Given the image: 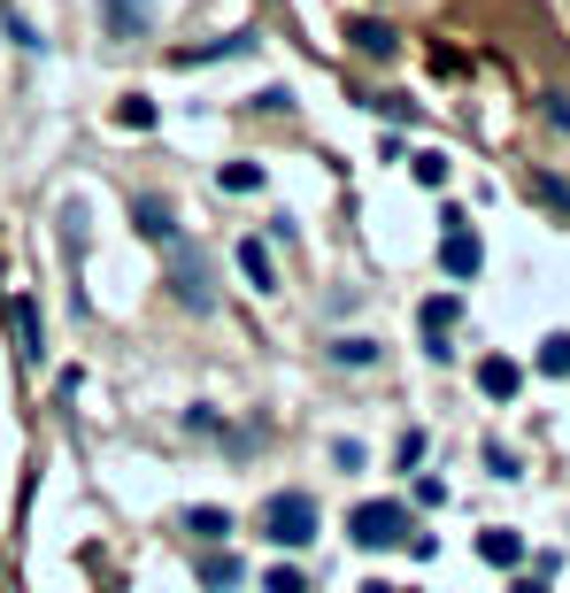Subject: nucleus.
<instances>
[{
  "label": "nucleus",
  "instance_id": "obj_16",
  "mask_svg": "<svg viewBox=\"0 0 570 593\" xmlns=\"http://www.w3.org/2000/svg\"><path fill=\"white\" fill-rule=\"evenodd\" d=\"M216 185H224V193H263V162H224Z\"/></svg>",
  "mask_w": 570,
  "mask_h": 593
},
{
  "label": "nucleus",
  "instance_id": "obj_13",
  "mask_svg": "<svg viewBox=\"0 0 570 593\" xmlns=\"http://www.w3.org/2000/svg\"><path fill=\"white\" fill-rule=\"evenodd\" d=\"M240 579H247V571H240V555H201V586H208V593H232Z\"/></svg>",
  "mask_w": 570,
  "mask_h": 593
},
{
  "label": "nucleus",
  "instance_id": "obj_3",
  "mask_svg": "<svg viewBox=\"0 0 570 593\" xmlns=\"http://www.w3.org/2000/svg\"><path fill=\"white\" fill-rule=\"evenodd\" d=\"M478 263H486L478 232H470V224H447V239H439V270H447L455 286H470V278H478Z\"/></svg>",
  "mask_w": 570,
  "mask_h": 593
},
{
  "label": "nucleus",
  "instance_id": "obj_8",
  "mask_svg": "<svg viewBox=\"0 0 570 593\" xmlns=\"http://www.w3.org/2000/svg\"><path fill=\"white\" fill-rule=\"evenodd\" d=\"M132 224H140V239H162V247L177 239V216H170V201H154V193L132 201Z\"/></svg>",
  "mask_w": 570,
  "mask_h": 593
},
{
  "label": "nucleus",
  "instance_id": "obj_18",
  "mask_svg": "<svg viewBox=\"0 0 570 593\" xmlns=\"http://www.w3.org/2000/svg\"><path fill=\"white\" fill-rule=\"evenodd\" d=\"M332 362H339V370H370V362H378V339H339Z\"/></svg>",
  "mask_w": 570,
  "mask_h": 593
},
{
  "label": "nucleus",
  "instance_id": "obj_21",
  "mask_svg": "<svg viewBox=\"0 0 570 593\" xmlns=\"http://www.w3.org/2000/svg\"><path fill=\"white\" fill-rule=\"evenodd\" d=\"M0 39H16V47H23V54H39V47H47V39H39V31H31V23H23V16H0Z\"/></svg>",
  "mask_w": 570,
  "mask_h": 593
},
{
  "label": "nucleus",
  "instance_id": "obj_22",
  "mask_svg": "<svg viewBox=\"0 0 570 593\" xmlns=\"http://www.w3.org/2000/svg\"><path fill=\"white\" fill-rule=\"evenodd\" d=\"M263 593H308V579H301V571H271V579H263Z\"/></svg>",
  "mask_w": 570,
  "mask_h": 593
},
{
  "label": "nucleus",
  "instance_id": "obj_1",
  "mask_svg": "<svg viewBox=\"0 0 570 593\" xmlns=\"http://www.w3.org/2000/svg\"><path fill=\"white\" fill-rule=\"evenodd\" d=\"M316 532H324L316 493L285 485V493H271V501H263V540H271V548H316Z\"/></svg>",
  "mask_w": 570,
  "mask_h": 593
},
{
  "label": "nucleus",
  "instance_id": "obj_20",
  "mask_svg": "<svg viewBox=\"0 0 570 593\" xmlns=\"http://www.w3.org/2000/svg\"><path fill=\"white\" fill-rule=\"evenodd\" d=\"M409 170H417V185H447V170H455V162H447L439 147H425L417 162H409Z\"/></svg>",
  "mask_w": 570,
  "mask_h": 593
},
{
  "label": "nucleus",
  "instance_id": "obj_6",
  "mask_svg": "<svg viewBox=\"0 0 570 593\" xmlns=\"http://www.w3.org/2000/svg\"><path fill=\"white\" fill-rule=\"evenodd\" d=\"M170 286H177V300H185V308H216V286H208V263H201V255H177Z\"/></svg>",
  "mask_w": 570,
  "mask_h": 593
},
{
  "label": "nucleus",
  "instance_id": "obj_19",
  "mask_svg": "<svg viewBox=\"0 0 570 593\" xmlns=\"http://www.w3.org/2000/svg\"><path fill=\"white\" fill-rule=\"evenodd\" d=\"M116 124H124V132H146V124H154V101H146V93L116 101Z\"/></svg>",
  "mask_w": 570,
  "mask_h": 593
},
{
  "label": "nucleus",
  "instance_id": "obj_7",
  "mask_svg": "<svg viewBox=\"0 0 570 593\" xmlns=\"http://www.w3.org/2000/svg\"><path fill=\"white\" fill-rule=\"evenodd\" d=\"M255 47V31H224V39H208V47H177L170 62L177 70H201V62H232V54H247Z\"/></svg>",
  "mask_w": 570,
  "mask_h": 593
},
{
  "label": "nucleus",
  "instance_id": "obj_4",
  "mask_svg": "<svg viewBox=\"0 0 570 593\" xmlns=\"http://www.w3.org/2000/svg\"><path fill=\"white\" fill-rule=\"evenodd\" d=\"M455 316H462V300H455V294H431L425 300V355H431V362H447V355H455V347H447Z\"/></svg>",
  "mask_w": 570,
  "mask_h": 593
},
{
  "label": "nucleus",
  "instance_id": "obj_17",
  "mask_svg": "<svg viewBox=\"0 0 570 593\" xmlns=\"http://www.w3.org/2000/svg\"><path fill=\"white\" fill-rule=\"evenodd\" d=\"M540 370H548V378H570V331H548V339H540Z\"/></svg>",
  "mask_w": 570,
  "mask_h": 593
},
{
  "label": "nucleus",
  "instance_id": "obj_14",
  "mask_svg": "<svg viewBox=\"0 0 570 593\" xmlns=\"http://www.w3.org/2000/svg\"><path fill=\"white\" fill-rule=\"evenodd\" d=\"M185 532H193L201 548H216V540L232 532V517H224V509H185Z\"/></svg>",
  "mask_w": 570,
  "mask_h": 593
},
{
  "label": "nucleus",
  "instance_id": "obj_24",
  "mask_svg": "<svg viewBox=\"0 0 570 593\" xmlns=\"http://www.w3.org/2000/svg\"><path fill=\"white\" fill-rule=\"evenodd\" d=\"M363 593H401V586H386V579H370V586H363Z\"/></svg>",
  "mask_w": 570,
  "mask_h": 593
},
{
  "label": "nucleus",
  "instance_id": "obj_5",
  "mask_svg": "<svg viewBox=\"0 0 570 593\" xmlns=\"http://www.w3.org/2000/svg\"><path fill=\"white\" fill-rule=\"evenodd\" d=\"M8 316H16V355L39 370V362H47V339H39V300L16 294V300H8Z\"/></svg>",
  "mask_w": 570,
  "mask_h": 593
},
{
  "label": "nucleus",
  "instance_id": "obj_9",
  "mask_svg": "<svg viewBox=\"0 0 570 593\" xmlns=\"http://www.w3.org/2000/svg\"><path fill=\"white\" fill-rule=\"evenodd\" d=\"M478 386H486V401H517V386H525V370H517L509 355H486V362H478Z\"/></svg>",
  "mask_w": 570,
  "mask_h": 593
},
{
  "label": "nucleus",
  "instance_id": "obj_2",
  "mask_svg": "<svg viewBox=\"0 0 570 593\" xmlns=\"http://www.w3.org/2000/svg\"><path fill=\"white\" fill-rule=\"evenodd\" d=\"M347 540L370 548V555H378V548H401V540H409V509H401V501H363V509L347 517Z\"/></svg>",
  "mask_w": 570,
  "mask_h": 593
},
{
  "label": "nucleus",
  "instance_id": "obj_11",
  "mask_svg": "<svg viewBox=\"0 0 570 593\" xmlns=\"http://www.w3.org/2000/svg\"><path fill=\"white\" fill-rule=\"evenodd\" d=\"M101 23H109V31H146L154 8H146V0H101Z\"/></svg>",
  "mask_w": 570,
  "mask_h": 593
},
{
  "label": "nucleus",
  "instance_id": "obj_12",
  "mask_svg": "<svg viewBox=\"0 0 570 593\" xmlns=\"http://www.w3.org/2000/svg\"><path fill=\"white\" fill-rule=\"evenodd\" d=\"M478 555L501 563V571H517V563H525V540H517V532H478Z\"/></svg>",
  "mask_w": 570,
  "mask_h": 593
},
{
  "label": "nucleus",
  "instance_id": "obj_15",
  "mask_svg": "<svg viewBox=\"0 0 570 593\" xmlns=\"http://www.w3.org/2000/svg\"><path fill=\"white\" fill-rule=\"evenodd\" d=\"M347 39H355V47H363V54H378V62H386V54H394V23H370V16H363V23H355V31H347Z\"/></svg>",
  "mask_w": 570,
  "mask_h": 593
},
{
  "label": "nucleus",
  "instance_id": "obj_10",
  "mask_svg": "<svg viewBox=\"0 0 570 593\" xmlns=\"http://www.w3.org/2000/svg\"><path fill=\"white\" fill-rule=\"evenodd\" d=\"M240 278H247L255 294H271V286H278V270H271V247H255V239H240Z\"/></svg>",
  "mask_w": 570,
  "mask_h": 593
},
{
  "label": "nucleus",
  "instance_id": "obj_23",
  "mask_svg": "<svg viewBox=\"0 0 570 593\" xmlns=\"http://www.w3.org/2000/svg\"><path fill=\"white\" fill-rule=\"evenodd\" d=\"M548 124H563V132H570V101H563V93H548Z\"/></svg>",
  "mask_w": 570,
  "mask_h": 593
}]
</instances>
